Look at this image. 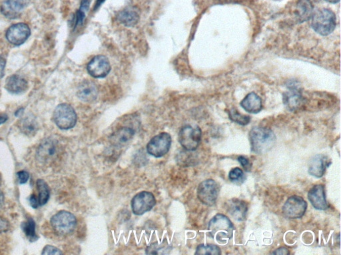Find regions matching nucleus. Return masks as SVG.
<instances>
[{"mask_svg":"<svg viewBox=\"0 0 341 255\" xmlns=\"http://www.w3.org/2000/svg\"><path fill=\"white\" fill-rule=\"evenodd\" d=\"M201 136V130L199 126L186 125L181 129L178 140L184 149L192 151L199 147Z\"/></svg>","mask_w":341,"mask_h":255,"instance_id":"obj_6","label":"nucleus"},{"mask_svg":"<svg viewBox=\"0 0 341 255\" xmlns=\"http://www.w3.org/2000/svg\"><path fill=\"white\" fill-rule=\"evenodd\" d=\"M58 150V142L54 139L46 138L37 149V159L41 163L48 164L57 157Z\"/></svg>","mask_w":341,"mask_h":255,"instance_id":"obj_12","label":"nucleus"},{"mask_svg":"<svg viewBox=\"0 0 341 255\" xmlns=\"http://www.w3.org/2000/svg\"><path fill=\"white\" fill-rule=\"evenodd\" d=\"M170 250L169 243L163 242L162 243H154L147 246L146 253L149 254H164L169 253Z\"/></svg>","mask_w":341,"mask_h":255,"instance_id":"obj_28","label":"nucleus"},{"mask_svg":"<svg viewBox=\"0 0 341 255\" xmlns=\"http://www.w3.org/2000/svg\"><path fill=\"white\" fill-rule=\"evenodd\" d=\"M110 70V63L108 59L104 56L95 57L88 65V73L94 78L106 77Z\"/></svg>","mask_w":341,"mask_h":255,"instance_id":"obj_14","label":"nucleus"},{"mask_svg":"<svg viewBox=\"0 0 341 255\" xmlns=\"http://www.w3.org/2000/svg\"><path fill=\"white\" fill-rule=\"evenodd\" d=\"M229 117L231 121L242 126L247 125L250 121L249 116L242 115L235 109H231L229 111Z\"/></svg>","mask_w":341,"mask_h":255,"instance_id":"obj_29","label":"nucleus"},{"mask_svg":"<svg viewBox=\"0 0 341 255\" xmlns=\"http://www.w3.org/2000/svg\"><path fill=\"white\" fill-rule=\"evenodd\" d=\"M284 105L290 111H295L302 102V95L300 91L296 88H292L283 94Z\"/></svg>","mask_w":341,"mask_h":255,"instance_id":"obj_23","label":"nucleus"},{"mask_svg":"<svg viewBox=\"0 0 341 255\" xmlns=\"http://www.w3.org/2000/svg\"><path fill=\"white\" fill-rule=\"evenodd\" d=\"M222 254L220 248L214 244H200L197 246L195 254L219 255Z\"/></svg>","mask_w":341,"mask_h":255,"instance_id":"obj_30","label":"nucleus"},{"mask_svg":"<svg viewBox=\"0 0 341 255\" xmlns=\"http://www.w3.org/2000/svg\"><path fill=\"white\" fill-rule=\"evenodd\" d=\"M37 188L38 190V201L40 206L47 203L50 199V191L49 187L45 181L38 180L37 181Z\"/></svg>","mask_w":341,"mask_h":255,"instance_id":"obj_26","label":"nucleus"},{"mask_svg":"<svg viewBox=\"0 0 341 255\" xmlns=\"http://www.w3.org/2000/svg\"><path fill=\"white\" fill-rule=\"evenodd\" d=\"M29 203H30L31 206L34 209L38 208L39 206L38 198H37L34 194L31 195L30 198H29Z\"/></svg>","mask_w":341,"mask_h":255,"instance_id":"obj_37","label":"nucleus"},{"mask_svg":"<svg viewBox=\"0 0 341 255\" xmlns=\"http://www.w3.org/2000/svg\"><path fill=\"white\" fill-rule=\"evenodd\" d=\"M4 199H5V198H4V193L0 190V208L4 205Z\"/></svg>","mask_w":341,"mask_h":255,"instance_id":"obj_40","label":"nucleus"},{"mask_svg":"<svg viewBox=\"0 0 341 255\" xmlns=\"http://www.w3.org/2000/svg\"><path fill=\"white\" fill-rule=\"evenodd\" d=\"M104 2L105 0H97L96 4V8L100 7V6L102 5V4L104 3Z\"/></svg>","mask_w":341,"mask_h":255,"instance_id":"obj_42","label":"nucleus"},{"mask_svg":"<svg viewBox=\"0 0 341 255\" xmlns=\"http://www.w3.org/2000/svg\"><path fill=\"white\" fill-rule=\"evenodd\" d=\"M8 118L6 115L0 116V125L5 123V122L8 121Z\"/></svg>","mask_w":341,"mask_h":255,"instance_id":"obj_41","label":"nucleus"},{"mask_svg":"<svg viewBox=\"0 0 341 255\" xmlns=\"http://www.w3.org/2000/svg\"><path fill=\"white\" fill-rule=\"evenodd\" d=\"M313 6L310 0H300L295 10V15L299 22H305L312 18Z\"/></svg>","mask_w":341,"mask_h":255,"instance_id":"obj_22","label":"nucleus"},{"mask_svg":"<svg viewBox=\"0 0 341 255\" xmlns=\"http://www.w3.org/2000/svg\"><path fill=\"white\" fill-rule=\"evenodd\" d=\"M172 145V137L167 132L153 137L147 145V151L155 158H161L169 151Z\"/></svg>","mask_w":341,"mask_h":255,"instance_id":"obj_7","label":"nucleus"},{"mask_svg":"<svg viewBox=\"0 0 341 255\" xmlns=\"http://www.w3.org/2000/svg\"><path fill=\"white\" fill-rule=\"evenodd\" d=\"M22 228L29 241L34 242L38 239V237L35 232V223L33 219H27L25 222L22 223Z\"/></svg>","mask_w":341,"mask_h":255,"instance_id":"obj_27","label":"nucleus"},{"mask_svg":"<svg viewBox=\"0 0 341 255\" xmlns=\"http://www.w3.org/2000/svg\"><path fill=\"white\" fill-rule=\"evenodd\" d=\"M42 254H62L63 252L56 246L47 245L44 247Z\"/></svg>","mask_w":341,"mask_h":255,"instance_id":"obj_32","label":"nucleus"},{"mask_svg":"<svg viewBox=\"0 0 341 255\" xmlns=\"http://www.w3.org/2000/svg\"><path fill=\"white\" fill-rule=\"evenodd\" d=\"M313 29L323 36L330 35L335 29L336 18L335 14L328 9H322L313 13L312 18Z\"/></svg>","mask_w":341,"mask_h":255,"instance_id":"obj_3","label":"nucleus"},{"mask_svg":"<svg viewBox=\"0 0 341 255\" xmlns=\"http://www.w3.org/2000/svg\"><path fill=\"white\" fill-rule=\"evenodd\" d=\"M156 204L154 195L149 191H142L134 196L132 200L133 212L137 216H142L152 210Z\"/></svg>","mask_w":341,"mask_h":255,"instance_id":"obj_9","label":"nucleus"},{"mask_svg":"<svg viewBox=\"0 0 341 255\" xmlns=\"http://www.w3.org/2000/svg\"><path fill=\"white\" fill-rule=\"evenodd\" d=\"M136 131L131 127H121L117 130L111 136V141L113 144L121 146L129 142L134 136Z\"/></svg>","mask_w":341,"mask_h":255,"instance_id":"obj_24","label":"nucleus"},{"mask_svg":"<svg viewBox=\"0 0 341 255\" xmlns=\"http://www.w3.org/2000/svg\"><path fill=\"white\" fill-rule=\"evenodd\" d=\"M55 124L62 130H69L77 123V115L73 107L66 103L59 105L54 112Z\"/></svg>","mask_w":341,"mask_h":255,"instance_id":"obj_4","label":"nucleus"},{"mask_svg":"<svg viewBox=\"0 0 341 255\" xmlns=\"http://www.w3.org/2000/svg\"><path fill=\"white\" fill-rule=\"evenodd\" d=\"M229 180L233 182H243L244 180V173L239 168H233L229 174Z\"/></svg>","mask_w":341,"mask_h":255,"instance_id":"obj_31","label":"nucleus"},{"mask_svg":"<svg viewBox=\"0 0 341 255\" xmlns=\"http://www.w3.org/2000/svg\"><path fill=\"white\" fill-rule=\"evenodd\" d=\"M241 106L248 113H259L262 110V100L258 94L251 92L241 101Z\"/></svg>","mask_w":341,"mask_h":255,"instance_id":"obj_20","label":"nucleus"},{"mask_svg":"<svg viewBox=\"0 0 341 255\" xmlns=\"http://www.w3.org/2000/svg\"><path fill=\"white\" fill-rule=\"evenodd\" d=\"M117 19L125 26L133 27L138 24L140 15L136 8L127 7L119 13Z\"/></svg>","mask_w":341,"mask_h":255,"instance_id":"obj_21","label":"nucleus"},{"mask_svg":"<svg viewBox=\"0 0 341 255\" xmlns=\"http://www.w3.org/2000/svg\"><path fill=\"white\" fill-rule=\"evenodd\" d=\"M30 29L26 24H20L12 25L6 32V38L10 43L14 45H21L27 41L30 36Z\"/></svg>","mask_w":341,"mask_h":255,"instance_id":"obj_11","label":"nucleus"},{"mask_svg":"<svg viewBox=\"0 0 341 255\" xmlns=\"http://www.w3.org/2000/svg\"><path fill=\"white\" fill-rule=\"evenodd\" d=\"M309 201L318 210H325L328 208L326 200L325 189L323 185H315L308 193Z\"/></svg>","mask_w":341,"mask_h":255,"instance_id":"obj_15","label":"nucleus"},{"mask_svg":"<svg viewBox=\"0 0 341 255\" xmlns=\"http://www.w3.org/2000/svg\"><path fill=\"white\" fill-rule=\"evenodd\" d=\"M238 161L240 162V164H241V166H243L244 169L246 171H249L250 169V164L249 161V160L245 157H239L238 158Z\"/></svg>","mask_w":341,"mask_h":255,"instance_id":"obj_35","label":"nucleus"},{"mask_svg":"<svg viewBox=\"0 0 341 255\" xmlns=\"http://www.w3.org/2000/svg\"><path fill=\"white\" fill-rule=\"evenodd\" d=\"M208 229L217 243L225 244L233 237L235 227L230 219L223 214H217L209 221Z\"/></svg>","mask_w":341,"mask_h":255,"instance_id":"obj_2","label":"nucleus"},{"mask_svg":"<svg viewBox=\"0 0 341 255\" xmlns=\"http://www.w3.org/2000/svg\"><path fill=\"white\" fill-rule=\"evenodd\" d=\"M249 140L251 150L258 155H263L274 147L276 136L269 128L254 127L249 132Z\"/></svg>","mask_w":341,"mask_h":255,"instance_id":"obj_1","label":"nucleus"},{"mask_svg":"<svg viewBox=\"0 0 341 255\" xmlns=\"http://www.w3.org/2000/svg\"><path fill=\"white\" fill-rule=\"evenodd\" d=\"M227 212L233 219L238 221L245 220L247 212V205L245 201L233 199L227 202Z\"/></svg>","mask_w":341,"mask_h":255,"instance_id":"obj_18","label":"nucleus"},{"mask_svg":"<svg viewBox=\"0 0 341 255\" xmlns=\"http://www.w3.org/2000/svg\"><path fill=\"white\" fill-rule=\"evenodd\" d=\"M6 61L4 58L0 56V79H2L4 75V71H5Z\"/></svg>","mask_w":341,"mask_h":255,"instance_id":"obj_38","label":"nucleus"},{"mask_svg":"<svg viewBox=\"0 0 341 255\" xmlns=\"http://www.w3.org/2000/svg\"><path fill=\"white\" fill-rule=\"evenodd\" d=\"M0 183H1V180H0Z\"/></svg>","mask_w":341,"mask_h":255,"instance_id":"obj_44","label":"nucleus"},{"mask_svg":"<svg viewBox=\"0 0 341 255\" xmlns=\"http://www.w3.org/2000/svg\"><path fill=\"white\" fill-rule=\"evenodd\" d=\"M30 0H5L0 7V11L8 19L18 18L29 5Z\"/></svg>","mask_w":341,"mask_h":255,"instance_id":"obj_13","label":"nucleus"},{"mask_svg":"<svg viewBox=\"0 0 341 255\" xmlns=\"http://www.w3.org/2000/svg\"><path fill=\"white\" fill-rule=\"evenodd\" d=\"M17 176H18L19 182L20 184H24L27 183L29 178V173L26 171H20L17 173Z\"/></svg>","mask_w":341,"mask_h":255,"instance_id":"obj_33","label":"nucleus"},{"mask_svg":"<svg viewBox=\"0 0 341 255\" xmlns=\"http://www.w3.org/2000/svg\"><path fill=\"white\" fill-rule=\"evenodd\" d=\"M20 127L22 131L27 135L33 136L37 130V124L35 118L30 117H25L21 120Z\"/></svg>","mask_w":341,"mask_h":255,"instance_id":"obj_25","label":"nucleus"},{"mask_svg":"<svg viewBox=\"0 0 341 255\" xmlns=\"http://www.w3.org/2000/svg\"><path fill=\"white\" fill-rule=\"evenodd\" d=\"M10 224L7 219L0 217V233H6L9 231Z\"/></svg>","mask_w":341,"mask_h":255,"instance_id":"obj_34","label":"nucleus"},{"mask_svg":"<svg viewBox=\"0 0 341 255\" xmlns=\"http://www.w3.org/2000/svg\"><path fill=\"white\" fill-rule=\"evenodd\" d=\"M197 197L202 203L212 206L216 203L219 195L218 183L214 180L203 181L198 186Z\"/></svg>","mask_w":341,"mask_h":255,"instance_id":"obj_8","label":"nucleus"},{"mask_svg":"<svg viewBox=\"0 0 341 255\" xmlns=\"http://www.w3.org/2000/svg\"><path fill=\"white\" fill-rule=\"evenodd\" d=\"M5 88L10 93L20 94L26 91L28 88V83L21 76L13 75L6 79Z\"/></svg>","mask_w":341,"mask_h":255,"instance_id":"obj_16","label":"nucleus"},{"mask_svg":"<svg viewBox=\"0 0 341 255\" xmlns=\"http://www.w3.org/2000/svg\"><path fill=\"white\" fill-rule=\"evenodd\" d=\"M52 228L61 235H67L73 233L77 225V219L71 213L61 211L51 219Z\"/></svg>","mask_w":341,"mask_h":255,"instance_id":"obj_5","label":"nucleus"},{"mask_svg":"<svg viewBox=\"0 0 341 255\" xmlns=\"http://www.w3.org/2000/svg\"><path fill=\"white\" fill-rule=\"evenodd\" d=\"M98 90L94 83L84 81L79 86L77 96L84 102H92L98 97Z\"/></svg>","mask_w":341,"mask_h":255,"instance_id":"obj_19","label":"nucleus"},{"mask_svg":"<svg viewBox=\"0 0 341 255\" xmlns=\"http://www.w3.org/2000/svg\"><path fill=\"white\" fill-rule=\"evenodd\" d=\"M307 208V202L302 197H290L283 207L284 216L289 219H299L304 216Z\"/></svg>","mask_w":341,"mask_h":255,"instance_id":"obj_10","label":"nucleus"},{"mask_svg":"<svg viewBox=\"0 0 341 255\" xmlns=\"http://www.w3.org/2000/svg\"><path fill=\"white\" fill-rule=\"evenodd\" d=\"M329 164L325 156L316 155L309 162V174L316 178H321L325 174Z\"/></svg>","mask_w":341,"mask_h":255,"instance_id":"obj_17","label":"nucleus"},{"mask_svg":"<svg viewBox=\"0 0 341 255\" xmlns=\"http://www.w3.org/2000/svg\"><path fill=\"white\" fill-rule=\"evenodd\" d=\"M273 254H281V255H287L289 254V250L287 248L285 247H280L277 248V250H275V251L273 252Z\"/></svg>","mask_w":341,"mask_h":255,"instance_id":"obj_39","label":"nucleus"},{"mask_svg":"<svg viewBox=\"0 0 341 255\" xmlns=\"http://www.w3.org/2000/svg\"><path fill=\"white\" fill-rule=\"evenodd\" d=\"M326 1H327L328 2H329V3L331 4H336L338 3V2H339L340 0H326Z\"/></svg>","mask_w":341,"mask_h":255,"instance_id":"obj_43","label":"nucleus"},{"mask_svg":"<svg viewBox=\"0 0 341 255\" xmlns=\"http://www.w3.org/2000/svg\"><path fill=\"white\" fill-rule=\"evenodd\" d=\"M92 0H81V7H80L79 11L85 13L89 10L90 4H91Z\"/></svg>","mask_w":341,"mask_h":255,"instance_id":"obj_36","label":"nucleus"}]
</instances>
